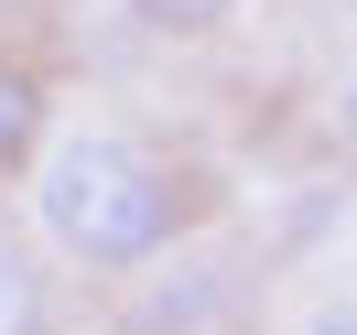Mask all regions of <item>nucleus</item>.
Segmentation results:
<instances>
[{
  "mask_svg": "<svg viewBox=\"0 0 357 335\" xmlns=\"http://www.w3.org/2000/svg\"><path fill=\"white\" fill-rule=\"evenodd\" d=\"M33 227L66 270H152L162 249L195 238V184L152 152L141 130L119 119H87V130H54L33 152Z\"/></svg>",
  "mask_w": 357,
  "mask_h": 335,
  "instance_id": "f257e3e1",
  "label": "nucleus"
},
{
  "mask_svg": "<svg viewBox=\"0 0 357 335\" xmlns=\"http://www.w3.org/2000/svg\"><path fill=\"white\" fill-rule=\"evenodd\" d=\"M130 303H119V335H271V292L238 249L217 238H184L162 249L152 270H130Z\"/></svg>",
  "mask_w": 357,
  "mask_h": 335,
  "instance_id": "f03ea898",
  "label": "nucleus"
},
{
  "mask_svg": "<svg viewBox=\"0 0 357 335\" xmlns=\"http://www.w3.org/2000/svg\"><path fill=\"white\" fill-rule=\"evenodd\" d=\"M54 141V98L22 54H0V173H33V152Z\"/></svg>",
  "mask_w": 357,
  "mask_h": 335,
  "instance_id": "7ed1b4c3",
  "label": "nucleus"
},
{
  "mask_svg": "<svg viewBox=\"0 0 357 335\" xmlns=\"http://www.w3.org/2000/svg\"><path fill=\"white\" fill-rule=\"evenodd\" d=\"M0 335H54V281L22 249H0Z\"/></svg>",
  "mask_w": 357,
  "mask_h": 335,
  "instance_id": "20e7f679",
  "label": "nucleus"
},
{
  "mask_svg": "<svg viewBox=\"0 0 357 335\" xmlns=\"http://www.w3.org/2000/svg\"><path fill=\"white\" fill-rule=\"evenodd\" d=\"M141 33H174V44H195V33H227L238 22V0H119Z\"/></svg>",
  "mask_w": 357,
  "mask_h": 335,
  "instance_id": "39448f33",
  "label": "nucleus"
},
{
  "mask_svg": "<svg viewBox=\"0 0 357 335\" xmlns=\"http://www.w3.org/2000/svg\"><path fill=\"white\" fill-rule=\"evenodd\" d=\"M292 335H357V281H314L303 313H292Z\"/></svg>",
  "mask_w": 357,
  "mask_h": 335,
  "instance_id": "423d86ee",
  "label": "nucleus"
},
{
  "mask_svg": "<svg viewBox=\"0 0 357 335\" xmlns=\"http://www.w3.org/2000/svg\"><path fill=\"white\" fill-rule=\"evenodd\" d=\"M325 130H335V152H357V65L335 76V98H325Z\"/></svg>",
  "mask_w": 357,
  "mask_h": 335,
  "instance_id": "0eeeda50",
  "label": "nucleus"
}]
</instances>
